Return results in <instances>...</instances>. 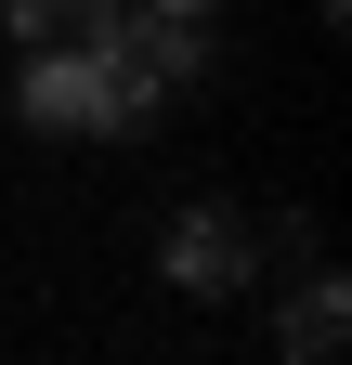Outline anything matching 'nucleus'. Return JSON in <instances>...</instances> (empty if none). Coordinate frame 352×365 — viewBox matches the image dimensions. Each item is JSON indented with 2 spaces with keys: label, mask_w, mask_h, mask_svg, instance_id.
Returning a JSON list of instances; mask_svg holds the SVG:
<instances>
[{
  "label": "nucleus",
  "mask_w": 352,
  "mask_h": 365,
  "mask_svg": "<svg viewBox=\"0 0 352 365\" xmlns=\"http://www.w3.org/2000/svg\"><path fill=\"white\" fill-rule=\"evenodd\" d=\"M339 327H352V287H339V274H300V300L274 313V352H287V365H326Z\"/></svg>",
  "instance_id": "7ed1b4c3"
},
{
  "label": "nucleus",
  "mask_w": 352,
  "mask_h": 365,
  "mask_svg": "<svg viewBox=\"0 0 352 365\" xmlns=\"http://www.w3.org/2000/svg\"><path fill=\"white\" fill-rule=\"evenodd\" d=\"M144 14H209V0H144Z\"/></svg>",
  "instance_id": "39448f33"
},
{
  "label": "nucleus",
  "mask_w": 352,
  "mask_h": 365,
  "mask_svg": "<svg viewBox=\"0 0 352 365\" xmlns=\"http://www.w3.org/2000/svg\"><path fill=\"white\" fill-rule=\"evenodd\" d=\"M26 130H92V53H26Z\"/></svg>",
  "instance_id": "f03ea898"
},
{
  "label": "nucleus",
  "mask_w": 352,
  "mask_h": 365,
  "mask_svg": "<svg viewBox=\"0 0 352 365\" xmlns=\"http://www.w3.org/2000/svg\"><path fill=\"white\" fill-rule=\"evenodd\" d=\"M0 26H14L26 53H92L118 26V0H0Z\"/></svg>",
  "instance_id": "20e7f679"
},
{
  "label": "nucleus",
  "mask_w": 352,
  "mask_h": 365,
  "mask_svg": "<svg viewBox=\"0 0 352 365\" xmlns=\"http://www.w3.org/2000/svg\"><path fill=\"white\" fill-rule=\"evenodd\" d=\"M157 274H170V287H196V300H222V287L261 274V222H248V209H183V222L157 235Z\"/></svg>",
  "instance_id": "f257e3e1"
}]
</instances>
